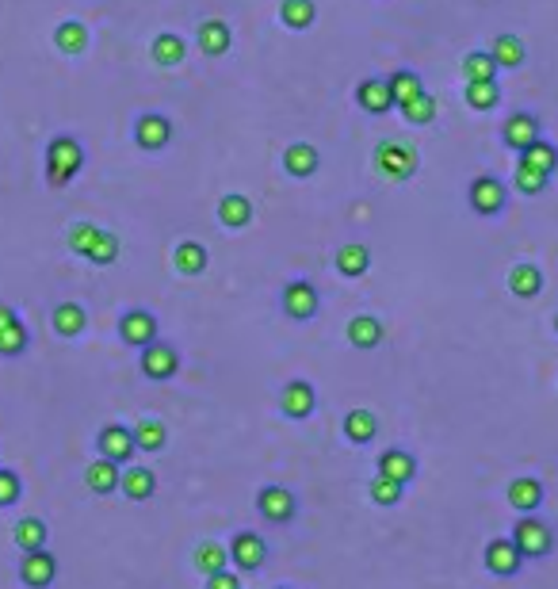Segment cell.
I'll return each instance as SVG.
<instances>
[{
  "instance_id": "cell-1",
  "label": "cell",
  "mask_w": 558,
  "mask_h": 589,
  "mask_svg": "<svg viewBox=\"0 0 558 589\" xmlns=\"http://www.w3.org/2000/svg\"><path fill=\"white\" fill-rule=\"evenodd\" d=\"M509 540L516 544L520 551V559L524 563H543L547 555H555V528L536 517V513H524V517H516L513 532H509Z\"/></svg>"
},
{
  "instance_id": "cell-2",
  "label": "cell",
  "mask_w": 558,
  "mask_h": 589,
  "mask_svg": "<svg viewBox=\"0 0 558 589\" xmlns=\"http://www.w3.org/2000/svg\"><path fill=\"white\" fill-rule=\"evenodd\" d=\"M81 165H85V150H81V142H77V138H65V134H58V138L46 146V180H50L54 188L69 184L73 176L81 173Z\"/></svg>"
},
{
  "instance_id": "cell-3",
  "label": "cell",
  "mask_w": 558,
  "mask_h": 589,
  "mask_svg": "<svg viewBox=\"0 0 558 589\" xmlns=\"http://www.w3.org/2000/svg\"><path fill=\"white\" fill-rule=\"evenodd\" d=\"M257 509L268 524H291L295 517H299V498H295V490H291V486H279V482H272V486H260Z\"/></svg>"
},
{
  "instance_id": "cell-4",
  "label": "cell",
  "mask_w": 558,
  "mask_h": 589,
  "mask_svg": "<svg viewBox=\"0 0 558 589\" xmlns=\"http://www.w3.org/2000/svg\"><path fill=\"white\" fill-rule=\"evenodd\" d=\"M279 306H283L287 318L310 322L322 310V295H318V287L310 284V280H291V284L279 291Z\"/></svg>"
},
{
  "instance_id": "cell-5",
  "label": "cell",
  "mask_w": 558,
  "mask_h": 589,
  "mask_svg": "<svg viewBox=\"0 0 558 589\" xmlns=\"http://www.w3.org/2000/svg\"><path fill=\"white\" fill-rule=\"evenodd\" d=\"M96 452H100V459H111V463H119V467H130V459L138 456L134 429L119 425V421L104 425V429H100V437H96Z\"/></svg>"
},
{
  "instance_id": "cell-6",
  "label": "cell",
  "mask_w": 558,
  "mask_h": 589,
  "mask_svg": "<svg viewBox=\"0 0 558 589\" xmlns=\"http://www.w3.org/2000/svg\"><path fill=\"white\" fill-rule=\"evenodd\" d=\"M20 582L27 589H50L58 582V559L50 551H23L20 555Z\"/></svg>"
},
{
  "instance_id": "cell-7",
  "label": "cell",
  "mask_w": 558,
  "mask_h": 589,
  "mask_svg": "<svg viewBox=\"0 0 558 589\" xmlns=\"http://www.w3.org/2000/svg\"><path fill=\"white\" fill-rule=\"evenodd\" d=\"M482 563H486V570H490L494 578H501V582H509V578H516V574L524 570V559H520V551H516V544L509 536L490 540L486 551H482Z\"/></svg>"
},
{
  "instance_id": "cell-8",
  "label": "cell",
  "mask_w": 558,
  "mask_h": 589,
  "mask_svg": "<svg viewBox=\"0 0 558 589\" xmlns=\"http://www.w3.org/2000/svg\"><path fill=\"white\" fill-rule=\"evenodd\" d=\"M230 563H234L237 570L257 574V570L268 563V540H264L260 532H237L234 540H230Z\"/></svg>"
},
{
  "instance_id": "cell-9",
  "label": "cell",
  "mask_w": 558,
  "mask_h": 589,
  "mask_svg": "<svg viewBox=\"0 0 558 589\" xmlns=\"http://www.w3.org/2000/svg\"><path fill=\"white\" fill-rule=\"evenodd\" d=\"M279 410H283V417H291V421H306V417L318 410V391H314V383L291 379V383L279 391Z\"/></svg>"
},
{
  "instance_id": "cell-10",
  "label": "cell",
  "mask_w": 558,
  "mask_h": 589,
  "mask_svg": "<svg viewBox=\"0 0 558 589\" xmlns=\"http://www.w3.org/2000/svg\"><path fill=\"white\" fill-rule=\"evenodd\" d=\"M471 207H474V215H482V219H494V215H501V211H505V184L490 173L474 176Z\"/></svg>"
},
{
  "instance_id": "cell-11",
  "label": "cell",
  "mask_w": 558,
  "mask_h": 589,
  "mask_svg": "<svg viewBox=\"0 0 558 589\" xmlns=\"http://www.w3.org/2000/svg\"><path fill=\"white\" fill-rule=\"evenodd\" d=\"M375 161H379V169L394 180H409V176L417 173V150L406 146V142H383L379 150H375Z\"/></svg>"
},
{
  "instance_id": "cell-12",
  "label": "cell",
  "mask_w": 558,
  "mask_h": 589,
  "mask_svg": "<svg viewBox=\"0 0 558 589\" xmlns=\"http://www.w3.org/2000/svg\"><path fill=\"white\" fill-rule=\"evenodd\" d=\"M176 371H180V352L172 349V345H165V341H153V345L142 349V375H146V379H153V383H165V379H172Z\"/></svg>"
},
{
  "instance_id": "cell-13",
  "label": "cell",
  "mask_w": 558,
  "mask_h": 589,
  "mask_svg": "<svg viewBox=\"0 0 558 589\" xmlns=\"http://www.w3.org/2000/svg\"><path fill=\"white\" fill-rule=\"evenodd\" d=\"M119 337L127 341L130 349H146L157 341V318H153L150 310H127L123 318H119Z\"/></svg>"
},
{
  "instance_id": "cell-14",
  "label": "cell",
  "mask_w": 558,
  "mask_h": 589,
  "mask_svg": "<svg viewBox=\"0 0 558 589\" xmlns=\"http://www.w3.org/2000/svg\"><path fill=\"white\" fill-rule=\"evenodd\" d=\"M119 482H123V467H119V463H111V459H96V463H88L85 486L96 494V498H111V494H119Z\"/></svg>"
},
{
  "instance_id": "cell-15",
  "label": "cell",
  "mask_w": 558,
  "mask_h": 589,
  "mask_svg": "<svg viewBox=\"0 0 558 589\" xmlns=\"http://www.w3.org/2000/svg\"><path fill=\"white\" fill-rule=\"evenodd\" d=\"M134 138H138V146H142V150H165V146L172 142V123L165 119V115L150 111V115H142V119H138Z\"/></svg>"
},
{
  "instance_id": "cell-16",
  "label": "cell",
  "mask_w": 558,
  "mask_h": 589,
  "mask_svg": "<svg viewBox=\"0 0 558 589\" xmlns=\"http://www.w3.org/2000/svg\"><path fill=\"white\" fill-rule=\"evenodd\" d=\"M505 146L516 153H524L532 142H539V119L536 115H528V111H516L509 115V123H505Z\"/></svg>"
},
{
  "instance_id": "cell-17",
  "label": "cell",
  "mask_w": 558,
  "mask_h": 589,
  "mask_svg": "<svg viewBox=\"0 0 558 589\" xmlns=\"http://www.w3.org/2000/svg\"><path fill=\"white\" fill-rule=\"evenodd\" d=\"M505 502L513 505L520 517H524V513H536L539 505H543V482L532 479V475L513 479L509 482V490H505Z\"/></svg>"
},
{
  "instance_id": "cell-18",
  "label": "cell",
  "mask_w": 558,
  "mask_h": 589,
  "mask_svg": "<svg viewBox=\"0 0 558 589\" xmlns=\"http://www.w3.org/2000/svg\"><path fill=\"white\" fill-rule=\"evenodd\" d=\"M356 104L364 111H371V115H387V111L394 108L390 81H383V77H367V81H360V88H356Z\"/></svg>"
},
{
  "instance_id": "cell-19",
  "label": "cell",
  "mask_w": 558,
  "mask_h": 589,
  "mask_svg": "<svg viewBox=\"0 0 558 589\" xmlns=\"http://www.w3.org/2000/svg\"><path fill=\"white\" fill-rule=\"evenodd\" d=\"M379 475L398 479L409 486V482L417 479V456H413L409 448H387V452L379 456Z\"/></svg>"
},
{
  "instance_id": "cell-20",
  "label": "cell",
  "mask_w": 558,
  "mask_h": 589,
  "mask_svg": "<svg viewBox=\"0 0 558 589\" xmlns=\"http://www.w3.org/2000/svg\"><path fill=\"white\" fill-rule=\"evenodd\" d=\"M348 345L352 349H379L383 345V322L375 318V314H360V318H352L348 322Z\"/></svg>"
},
{
  "instance_id": "cell-21",
  "label": "cell",
  "mask_w": 558,
  "mask_h": 589,
  "mask_svg": "<svg viewBox=\"0 0 558 589\" xmlns=\"http://www.w3.org/2000/svg\"><path fill=\"white\" fill-rule=\"evenodd\" d=\"M119 494H127V502H150L157 494V475L150 467H127L123 482H119Z\"/></svg>"
},
{
  "instance_id": "cell-22",
  "label": "cell",
  "mask_w": 558,
  "mask_h": 589,
  "mask_svg": "<svg viewBox=\"0 0 558 589\" xmlns=\"http://www.w3.org/2000/svg\"><path fill=\"white\" fill-rule=\"evenodd\" d=\"M192 563L203 578H211V574L230 567V547H222L218 540H199L192 551Z\"/></svg>"
},
{
  "instance_id": "cell-23",
  "label": "cell",
  "mask_w": 558,
  "mask_h": 589,
  "mask_svg": "<svg viewBox=\"0 0 558 589\" xmlns=\"http://www.w3.org/2000/svg\"><path fill=\"white\" fill-rule=\"evenodd\" d=\"M318 165H322V157H318V150H314L310 142H295V146H287V153H283V169L295 176V180L314 176L318 173Z\"/></svg>"
},
{
  "instance_id": "cell-24",
  "label": "cell",
  "mask_w": 558,
  "mask_h": 589,
  "mask_svg": "<svg viewBox=\"0 0 558 589\" xmlns=\"http://www.w3.org/2000/svg\"><path fill=\"white\" fill-rule=\"evenodd\" d=\"M218 222H222L226 230H241V226H249V222H253V203H249V196L230 192V196L218 199Z\"/></svg>"
},
{
  "instance_id": "cell-25",
  "label": "cell",
  "mask_w": 558,
  "mask_h": 589,
  "mask_svg": "<svg viewBox=\"0 0 558 589\" xmlns=\"http://www.w3.org/2000/svg\"><path fill=\"white\" fill-rule=\"evenodd\" d=\"M230 43H234L230 23H222V20H203L199 23V50H203V54L218 58V54H226V50H230Z\"/></svg>"
},
{
  "instance_id": "cell-26",
  "label": "cell",
  "mask_w": 558,
  "mask_h": 589,
  "mask_svg": "<svg viewBox=\"0 0 558 589\" xmlns=\"http://www.w3.org/2000/svg\"><path fill=\"white\" fill-rule=\"evenodd\" d=\"M134 444H138V452H165V444H169V429H165V421H157V417H142L138 425H134Z\"/></svg>"
},
{
  "instance_id": "cell-27",
  "label": "cell",
  "mask_w": 558,
  "mask_h": 589,
  "mask_svg": "<svg viewBox=\"0 0 558 589\" xmlns=\"http://www.w3.org/2000/svg\"><path fill=\"white\" fill-rule=\"evenodd\" d=\"M12 540L20 551H43L46 540H50V528H46L43 517H20L12 528Z\"/></svg>"
},
{
  "instance_id": "cell-28",
  "label": "cell",
  "mask_w": 558,
  "mask_h": 589,
  "mask_svg": "<svg viewBox=\"0 0 558 589\" xmlns=\"http://www.w3.org/2000/svg\"><path fill=\"white\" fill-rule=\"evenodd\" d=\"M367 268H371V253H367V245H360V241H348V245L337 249V272H341V276H348V280H360V276H367Z\"/></svg>"
},
{
  "instance_id": "cell-29",
  "label": "cell",
  "mask_w": 558,
  "mask_h": 589,
  "mask_svg": "<svg viewBox=\"0 0 558 589\" xmlns=\"http://www.w3.org/2000/svg\"><path fill=\"white\" fill-rule=\"evenodd\" d=\"M50 326L58 337H77V333H85L88 318H85V306L81 303H58L54 306V314H50Z\"/></svg>"
},
{
  "instance_id": "cell-30",
  "label": "cell",
  "mask_w": 558,
  "mask_h": 589,
  "mask_svg": "<svg viewBox=\"0 0 558 589\" xmlns=\"http://www.w3.org/2000/svg\"><path fill=\"white\" fill-rule=\"evenodd\" d=\"M509 291H513L516 299H536L539 291H543V272H539L536 264H513L509 268Z\"/></svg>"
},
{
  "instance_id": "cell-31",
  "label": "cell",
  "mask_w": 558,
  "mask_h": 589,
  "mask_svg": "<svg viewBox=\"0 0 558 589\" xmlns=\"http://www.w3.org/2000/svg\"><path fill=\"white\" fill-rule=\"evenodd\" d=\"M379 433V417L371 414V410H348L344 414V437L352 440V444H371Z\"/></svg>"
},
{
  "instance_id": "cell-32",
  "label": "cell",
  "mask_w": 558,
  "mask_h": 589,
  "mask_svg": "<svg viewBox=\"0 0 558 589\" xmlns=\"http://www.w3.org/2000/svg\"><path fill=\"white\" fill-rule=\"evenodd\" d=\"M172 264H176V272H184V276H203V272H207V249H203L199 241H180Z\"/></svg>"
},
{
  "instance_id": "cell-33",
  "label": "cell",
  "mask_w": 558,
  "mask_h": 589,
  "mask_svg": "<svg viewBox=\"0 0 558 589\" xmlns=\"http://www.w3.org/2000/svg\"><path fill=\"white\" fill-rule=\"evenodd\" d=\"M421 92H425V81H421L413 69H398V73L390 77V96H394V104H398V108L413 104Z\"/></svg>"
},
{
  "instance_id": "cell-34",
  "label": "cell",
  "mask_w": 558,
  "mask_h": 589,
  "mask_svg": "<svg viewBox=\"0 0 558 589\" xmlns=\"http://www.w3.org/2000/svg\"><path fill=\"white\" fill-rule=\"evenodd\" d=\"M490 54H494V62L501 69L524 66V58H528V50H524V39H516V35H497L494 46H490Z\"/></svg>"
},
{
  "instance_id": "cell-35",
  "label": "cell",
  "mask_w": 558,
  "mask_h": 589,
  "mask_svg": "<svg viewBox=\"0 0 558 589\" xmlns=\"http://www.w3.org/2000/svg\"><path fill=\"white\" fill-rule=\"evenodd\" d=\"M279 20L287 23L291 31H306V27H314V20H318V8H314V0H283Z\"/></svg>"
},
{
  "instance_id": "cell-36",
  "label": "cell",
  "mask_w": 558,
  "mask_h": 589,
  "mask_svg": "<svg viewBox=\"0 0 558 589\" xmlns=\"http://www.w3.org/2000/svg\"><path fill=\"white\" fill-rule=\"evenodd\" d=\"M367 494H371V502H375V505L394 509V505L406 498V482L387 479V475H375V479H371V486H367Z\"/></svg>"
},
{
  "instance_id": "cell-37",
  "label": "cell",
  "mask_w": 558,
  "mask_h": 589,
  "mask_svg": "<svg viewBox=\"0 0 558 589\" xmlns=\"http://www.w3.org/2000/svg\"><path fill=\"white\" fill-rule=\"evenodd\" d=\"M184 54H188V43H184L180 35H169V31H165V35L153 39V62H157V66H180Z\"/></svg>"
},
{
  "instance_id": "cell-38",
  "label": "cell",
  "mask_w": 558,
  "mask_h": 589,
  "mask_svg": "<svg viewBox=\"0 0 558 589\" xmlns=\"http://www.w3.org/2000/svg\"><path fill=\"white\" fill-rule=\"evenodd\" d=\"M54 43H58V50L62 54H81L88 46V27L77 20H65L58 23V31H54Z\"/></svg>"
},
{
  "instance_id": "cell-39",
  "label": "cell",
  "mask_w": 558,
  "mask_h": 589,
  "mask_svg": "<svg viewBox=\"0 0 558 589\" xmlns=\"http://www.w3.org/2000/svg\"><path fill=\"white\" fill-rule=\"evenodd\" d=\"M520 165H532V169L551 176L558 169V150L551 146V142H543V138H539V142H532L528 150L520 153Z\"/></svg>"
},
{
  "instance_id": "cell-40",
  "label": "cell",
  "mask_w": 558,
  "mask_h": 589,
  "mask_svg": "<svg viewBox=\"0 0 558 589\" xmlns=\"http://www.w3.org/2000/svg\"><path fill=\"white\" fill-rule=\"evenodd\" d=\"M463 73H467V81H497V62L490 50H474L463 58Z\"/></svg>"
},
{
  "instance_id": "cell-41",
  "label": "cell",
  "mask_w": 558,
  "mask_h": 589,
  "mask_svg": "<svg viewBox=\"0 0 558 589\" xmlns=\"http://www.w3.org/2000/svg\"><path fill=\"white\" fill-rule=\"evenodd\" d=\"M27 326H23L20 318L12 322L8 329H0V356H8V360H16V356H23V349H27Z\"/></svg>"
},
{
  "instance_id": "cell-42",
  "label": "cell",
  "mask_w": 558,
  "mask_h": 589,
  "mask_svg": "<svg viewBox=\"0 0 558 589\" xmlns=\"http://www.w3.org/2000/svg\"><path fill=\"white\" fill-rule=\"evenodd\" d=\"M516 192H524V196H539V192H547V184H551V176L532 169V165H516V176H513Z\"/></svg>"
},
{
  "instance_id": "cell-43",
  "label": "cell",
  "mask_w": 558,
  "mask_h": 589,
  "mask_svg": "<svg viewBox=\"0 0 558 589\" xmlns=\"http://www.w3.org/2000/svg\"><path fill=\"white\" fill-rule=\"evenodd\" d=\"M96 238H100V226H92V222H77V226H69L65 245H69L77 257H88V249L96 245Z\"/></svg>"
},
{
  "instance_id": "cell-44",
  "label": "cell",
  "mask_w": 558,
  "mask_h": 589,
  "mask_svg": "<svg viewBox=\"0 0 558 589\" xmlns=\"http://www.w3.org/2000/svg\"><path fill=\"white\" fill-rule=\"evenodd\" d=\"M497 100H501V88L497 81H467V104L478 111L494 108Z\"/></svg>"
},
{
  "instance_id": "cell-45",
  "label": "cell",
  "mask_w": 558,
  "mask_h": 589,
  "mask_svg": "<svg viewBox=\"0 0 558 589\" xmlns=\"http://www.w3.org/2000/svg\"><path fill=\"white\" fill-rule=\"evenodd\" d=\"M402 115H406L413 127H425V123H432V119H436V100H432L429 92H421L413 104H406V108H402Z\"/></svg>"
},
{
  "instance_id": "cell-46",
  "label": "cell",
  "mask_w": 558,
  "mask_h": 589,
  "mask_svg": "<svg viewBox=\"0 0 558 589\" xmlns=\"http://www.w3.org/2000/svg\"><path fill=\"white\" fill-rule=\"evenodd\" d=\"M23 498V479L16 471L0 467V509H12Z\"/></svg>"
},
{
  "instance_id": "cell-47",
  "label": "cell",
  "mask_w": 558,
  "mask_h": 589,
  "mask_svg": "<svg viewBox=\"0 0 558 589\" xmlns=\"http://www.w3.org/2000/svg\"><path fill=\"white\" fill-rule=\"evenodd\" d=\"M115 257H119V238H115L111 230H100L96 245L88 249V261H92V264H111Z\"/></svg>"
},
{
  "instance_id": "cell-48",
  "label": "cell",
  "mask_w": 558,
  "mask_h": 589,
  "mask_svg": "<svg viewBox=\"0 0 558 589\" xmlns=\"http://www.w3.org/2000/svg\"><path fill=\"white\" fill-rule=\"evenodd\" d=\"M203 589H241V578H237L234 570H218V574L207 578V586Z\"/></svg>"
},
{
  "instance_id": "cell-49",
  "label": "cell",
  "mask_w": 558,
  "mask_h": 589,
  "mask_svg": "<svg viewBox=\"0 0 558 589\" xmlns=\"http://www.w3.org/2000/svg\"><path fill=\"white\" fill-rule=\"evenodd\" d=\"M16 318H20V314H16L12 306H8V303H0V329H8V326H12V322H16Z\"/></svg>"
},
{
  "instance_id": "cell-50",
  "label": "cell",
  "mask_w": 558,
  "mask_h": 589,
  "mask_svg": "<svg viewBox=\"0 0 558 589\" xmlns=\"http://www.w3.org/2000/svg\"><path fill=\"white\" fill-rule=\"evenodd\" d=\"M555 333H558V314H555Z\"/></svg>"
},
{
  "instance_id": "cell-51",
  "label": "cell",
  "mask_w": 558,
  "mask_h": 589,
  "mask_svg": "<svg viewBox=\"0 0 558 589\" xmlns=\"http://www.w3.org/2000/svg\"><path fill=\"white\" fill-rule=\"evenodd\" d=\"M276 589H291V586H276Z\"/></svg>"
}]
</instances>
